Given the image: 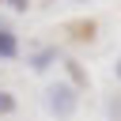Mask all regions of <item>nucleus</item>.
Instances as JSON below:
<instances>
[{
	"mask_svg": "<svg viewBox=\"0 0 121 121\" xmlns=\"http://www.w3.org/2000/svg\"><path fill=\"white\" fill-rule=\"evenodd\" d=\"M49 110H53L57 117H72V113H76V91H72L68 83L49 87Z\"/></svg>",
	"mask_w": 121,
	"mask_h": 121,
	"instance_id": "f257e3e1",
	"label": "nucleus"
},
{
	"mask_svg": "<svg viewBox=\"0 0 121 121\" xmlns=\"http://www.w3.org/2000/svg\"><path fill=\"white\" fill-rule=\"evenodd\" d=\"M11 57H19V42L8 26H0V60H11Z\"/></svg>",
	"mask_w": 121,
	"mask_h": 121,
	"instance_id": "f03ea898",
	"label": "nucleus"
},
{
	"mask_svg": "<svg viewBox=\"0 0 121 121\" xmlns=\"http://www.w3.org/2000/svg\"><path fill=\"white\" fill-rule=\"evenodd\" d=\"M8 4H11L15 11H26V4H30V0H8Z\"/></svg>",
	"mask_w": 121,
	"mask_h": 121,
	"instance_id": "7ed1b4c3",
	"label": "nucleus"
}]
</instances>
